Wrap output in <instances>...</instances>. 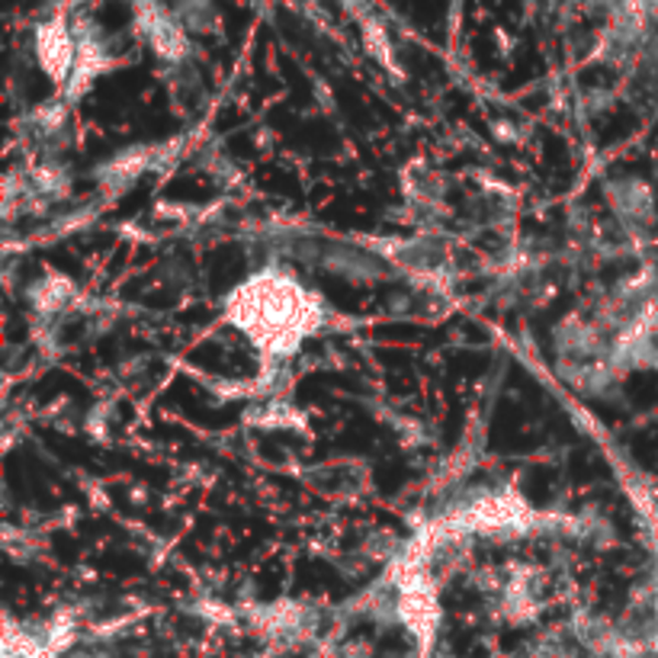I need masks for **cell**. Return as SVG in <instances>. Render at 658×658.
<instances>
[{"label": "cell", "instance_id": "7a4b0ae2", "mask_svg": "<svg viewBox=\"0 0 658 658\" xmlns=\"http://www.w3.org/2000/svg\"><path fill=\"white\" fill-rule=\"evenodd\" d=\"M36 58L48 81L68 83L78 65V26L65 16H52L36 26Z\"/></svg>", "mask_w": 658, "mask_h": 658}, {"label": "cell", "instance_id": "6da1fadb", "mask_svg": "<svg viewBox=\"0 0 658 658\" xmlns=\"http://www.w3.org/2000/svg\"><path fill=\"white\" fill-rule=\"evenodd\" d=\"M225 319L267 360L292 357L325 322V302L283 267H267L225 295Z\"/></svg>", "mask_w": 658, "mask_h": 658}, {"label": "cell", "instance_id": "3957f363", "mask_svg": "<svg viewBox=\"0 0 658 658\" xmlns=\"http://www.w3.org/2000/svg\"><path fill=\"white\" fill-rule=\"evenodd\" d=\"M138 30L155 48L158 58L165 62H187L190 58V40H187V26L180 23V16L167 7H138Z\"/></svg>", "mask_w": 658, "mask_h": 658}]
</instances>
